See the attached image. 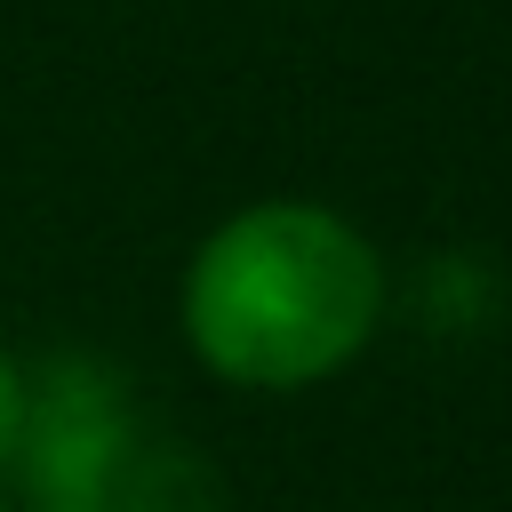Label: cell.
Returning <instances> with one entry per match:
<instances>
[{
	"mask_svg": "<svg viewBox=\"0 0 512 512\" xmlns=\"http://www.w3.org/2000/svg\"><path fill=\"white\" fill-rule=\"evenodd\" d=\"M0 512H8V504H0Z\"/></svg>",
	"mask_w": 512,
	"mask_h": 512,
	"instance_id": "5b68a950",
	"label": "cell"
},
{
	"mask_svg": "<svg viewBox=\"0 0 512 512\" xmlns=\"http://www.w3.org/2000/svg\"><path fill=\"white\" fill-rule=\"evenodd\" d=\"M384 320V256L320 200L224 216L184 272L192 352L248 392H304L360 360Z\"/></svg>",
	"mask_w": 512,
	"mask_h": 512,
	"instance_id": "6da1fadb",
	"label": "cell"
},
{
	"mask_svg": "<svg viewBox=\"0 0 512 512\" xmlns=\"http://www.w3.org/2000/svg\"><path fill=\"white\" fill-rule=\"evenodd\" d=\"M8 440H16V368L0 360V456H8Z\"/></svg>",
	"mask_w": 512,
	"mask_h": 512,
	"instance_id": "277c9868",
	"label": "cell"
},
{
	"mask_svg": "<svg viewBox=\"0 0 512 512\" xmlns=\"http://www.w3.org/2000/svg\"><path fill=\"white\" fill-rule=\"evenodd\" d=\"M512 280L488 248H424L416 272L400 280V312L432 336V344H472L504 320Z\"/></svg>",
	"mask_w": 512,
	"mask_h": 512,
	"instance_id": "3957f363",
	"label": "cell"
},
{
	"mask_svg": "<svg viewBox=\"0 0 512 512\" xmlns=\"http://www.w3.org/2000/svg\"><path fill=\"white\" fill-rule=\"evenodd\" d=\"M8 464L24 480V512H224L216 464L160 432L128 376L80 344L16 368Z\"/></svg>",
	"mask_w": 512,
	"mask_h": 512,
	"instance_id": "7a4b0ae2",
	"label": "cell"
}]
</instances>
